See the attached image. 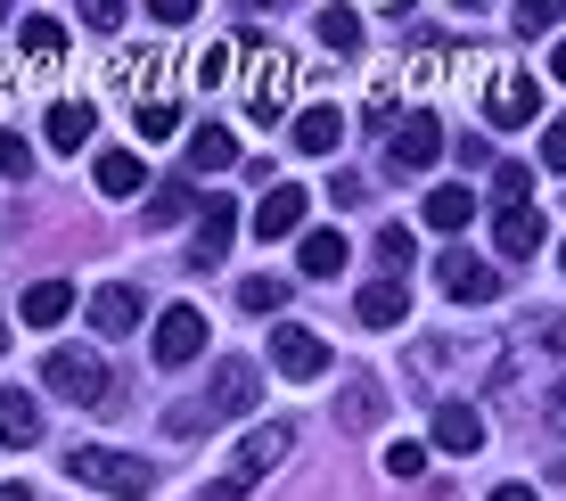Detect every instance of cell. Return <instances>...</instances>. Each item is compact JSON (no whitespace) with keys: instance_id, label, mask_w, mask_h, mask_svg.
<instances>
[{"instance_id":"6da1fadb","label":"cell","mask_w":566,"mask_h":501,"mask_svg":"<svg viewBox=\"0 0 566 501\" xmlns=\"http://www.w3.org/2000/svg\"><path fill=\"white\" fill-rule=\"evenodd\" d=\"M255 362H213V378H206V395H181L165 411V436H206V428H222V419H239V411H255Z\"/></svg>"},{"instance_id":"7a4b0ae2","label":"cell","mask_w":566,"mask_h":501,"mask_svg":"<svg viewBox=\"0 0 566 501\" xmlns=\"http://www.w3.org/2000/svg\"><path fill=\"white\" fill-rule=\"evenodd\" d=\"M287 452H296V428H287V419H271V428H255V436H247L239 452H230V469L213 477V486H206L198 501H247V493H255L263 477H271V469L287 460Z\"/></svg>"},{"instance_id":"3957f363","label":"cell","mask_w":566,"mask_h":501,"mask_svg":"<svg viewBox=\"0 0 566 501\" xmlns=\"http://www.w3.org/2000/svg\"><path fill=\"white\" fill-rule=\"evenodd\" d=\"M66 477H74V486H91V493H115V501H140L156 486L148 460H132V452H115V445H74L66 452Z\"/></svg>"},{"instance_id":"277c9868","label":"cell","mask_w":566,"mask_h":501,"mask_svg":"<svg viewBox=\"0 0 566 501\" xmlns=\"http://www.w3.org/2000/svg\"><path fill=\"white\" fill-rule=\"evenodd\" d=\"M42 387L91 411V403H107V362L91 354V345H50V362H42Z\"/></svg>"},{"instance_id":"5b68a950","label":"cell","mask_w":566,"mask_h":501,"mask_svg":"<svg viewBox=\"0 0 566 501\" xmlns=\"http://www.w3.org/2000/svg\"><path fill=\"white\" fill-rule=\"evenodd\" d=\"M287 107H296V58L255 50V66H247V115H255V124H280Z\"/></svg>"},{"instance_id":"8992f818","label":"cell","mask_w":566,"mask_h":501,"mask_svg":"<svg viewBox=\"0 0 566 501\" xmlns=\"http://www.w3.org/2000/svg\"><path fill=\"white\" fill-rule=\"evenodd\" d=\"M534 107H542V83L525 66H493V83H484V124L493 132H517V124H534Z\"/></svg>"},{"instance_id":"52a82bcc","label":"cell","mask_w":566,"mask_h":501,"mask_svg":"<svg viewBox=\"0 0 566 501\" xmlns=\"http://www.w3.org/2000/svg\"><path fill=\"white\" fill-rule=\"evenodd\" d=\"M443 157V124L427 107H411L402 124H386V173H427Z\"/></svg>"},{"instance_id":"ba28073f","label":"cell","mask_w":566,"mask_h":501,"mask_svg":"<svg viewBox=\"0 0 566 501\" xmlns=\"http://www.w3.org/2000/svg\"><path fill=\"white\" fill-rule=\"evenodd\" d=\"M198 354H206V313L198 304H165V313H156V362H165V370H189Z\"/></svg>"},{"instance_id":"9c48e42d","label":"cell","mask_w":566,"mask_h":501,"mask_svg":"<svg viewBox=\"0 0 566 501\" xmlns=\"http://www.w3.org/2000/svg\"><path fill=\"white\" fill-rule=\"evenodd\" d=\"M436 288L452 304H493L501 296V272L484 255H468V247H452V255H436Z\"/></svg>"},{"instance_id":"30bf717a","label":"cell","mask_w":566,"mask_h":501,"mask_svg":"<svg viewBox=\"0 0 566 501\" xmlns=\"http://www.w3.org/2000/svg\"><path fill=\"white\" fill-rule=\"evenodd\" d=\"M271 370H280V378H321L328 370V337L280 321V330H271Z\"/></svg>"},{"instance_id":"8fae6325","label":"cell","mask_w":566,"mask_h":501,"mask_svg":"<svg viewBox=\"0 0 566 501\" xmlns=\"http://www.w3.org/2000/svg\"><path fill=\"white\" fill-rule=\"evenodd\" d=\"M304 215H312V198L296 181H271L263 189V206H255V239L271 247V239H304Z\"/></svg>"},{"instance_id":"7c38bea8","label":"cell","mask_w":566,"mask_h":501,"mask_svg":"<svg viewBox=\"0 0 566 501\" xmlns=\"http://www.w3.org/2000/svg\"><path fill=\"white\" fill-rule=\"evenodd\" d=\"M230 239H239V206H230V198H206V206H198V230H189V263H198V272H206V263H222Z\"/></svg>"},{"instance_id":"4fadbf2b","label":"cell","mask_w":566,"mask_h":501,"mask_svg":"<svg viewBox=\"0 0 566 501\" xmlns=\"http://www.w3.org/2000/svg\"><path fill=\"white\" fill-rule=\"evenodd\" d=\"M452 370L484 378V370H493V354H468V345H452V337H436V345H419V354H411V378H419V387H443Z\"/></svg>"},{"instance_id":"5bb4252c","label":"cell","mask_w":566,"mask_h":501,"mask_svg":"<svg viewBox=\"0 0 566 501\" xmlns=\"http://www.w3.org/2000/svg\"><path fill=\"white\" fill-rule=\"evenodd\" d=\"M91 330H99V337H132V330H140V288H132V280L91 288Z\"/></svg>"},{"instance_id":"9a60e30c","label":"cell","mask_w":566,"mask_h":501,"mask_svg":"<svg viewBox=\"0 0 566 501\" xmlns=\"http://www.w3.org/2000/svg\"><path fill=\"white\" fill-rule=\"evenodd\" d=\"M436 452H452V460L484 452V411L476 403H436Z\"/></svg>"},{"instance_id":"2e32d148","label":"cell","mask_w":566,"mask_h":501,"mask_svg":"<svg viewBox=\"0 0 566 501\" xmlns=\"http://www.w3.org/2000/svg\"><path fill=\"white\" fill-rule=\"evenodd\" d=\"M542 239H551V230H542V215H534V206H501V215H493V247H501L510 263L542 255Z\"/></svg>"},{"instance_id":"e0dca14e","label":"cell","mask_w":566,"mask_h":501,"mask_svg":"<svg viewBox=\"0 0 566 501\" xmlns=\"http://www.w3.org/2000/svg\"><path fill=\"white\" fill-rule=\"evenodd\" d=\"M50 148H57V157H74V148H91V132H99V107H91V100H50Z\"/></svg>"},{"instance_id":"ac0fdd59","label":"cell","mask_w":566,"mask_h":501,"mask_svg":"<svg viewBox=\"0 0 566 501\" xmlns=\"http://www.w3.org/2000/svg\"><path fill=\"white\" fill-rule=\"evenodd\" d=\"M354 313H361V330H402V321H411V288L402 280H369L354 296Z\"/></svg>"},{"instance_id":"d6986e66","label":"cell","mask_w":566,"mask_h":501,"mask_svg":"<svg viewBox=\"0 0 566 501\" xmlns=\"http://www.w3.org/2000/svg\"><path fill=\"white\" fill-rule=\"evenodd\" d=\"M345 148V107H304L296 115V157H337Z\"/></svg>"},{"instance_id":"ffe728a7","label":"cell","mask_w":566,"mask_h":501,"mask_svg":"<svg viewBox=\"0 0 566 501\" xmlns=\"http://www.w3.org/2000/svg\"><path fill=\"white\" fill-rule=\"evenodd\" d=\"M0 445H9V452L42 445V403H33V395H17V387H0Z\"/></svg>"},{"instance_id":"44dd1931","label":"cell","mask_w":566,"mask_h":501,"mask_svg":"<svg viewBox=\"0 0 566 501\" xmlns=\"http://www.w3.org/2000/svg\"><path fill=\"white\" fill-rule=\"evenodd\" d=\"M296 263H304V280H337L345 263H354V247H345V230H304Z\"/></svg>"},{"instance_id":"7402d4cb","label":"cell","mask_w":566,"mask_h":501,"mask_svg":"<svg viewBox=\"0 0 566 501\" xmlns=\"http://www.w3.org/2000/svg\"><path fill=\"white\" fill-rule=\"evenodd\" d=\"M17 313H25V330H57V321L74 313V288H66V280H33Z\"/></svg>"},{"instance_id":"603a6c76","label":"cell","mask_w":566,"mask_h":501,"mask_svg":"<svg viewBox=\"0 0 566 501\" xmlns=\"http://www.w3.org/2000/svg\"><path fill=\"white\" fill-rule=\"evenodd\" d=\"M17 50H25V66H57V58H66V25H57V17H25V25H17Z\"/></svg>"},{"instance_id":"cb8c5ba5","label":"cell","mask_w":566,"mask_h":501,"mask_svg":"<svg viewBox=\"0 0 566 501\" xmlns=\"http://www.w3.org/2000/svg\"><path fill=\"white\" fill-rule=\"evenodd\" d=\"M239 165V140H230L222 124H198L189 132V173H230Z\"/></svg>"},{"instance_id":"d4e9b609","label":"cell","mask_w":566,"mask_h":501,"mask_svg":"<svg viewBox=\"0 0 566 501\" xmlns=\"http://www.w3.org/2000/svg\"><path fill=\"white\" fill-rule=\"evenodd\" d=\"M91 181H99V198H132V189H140V157H132V148H99Z\"/></svg>"},{"instance_id":"484cf974","label":"cell","mask_w":566,"mask_h":501,"mask_svg":"<svg viewBox=\"0 0 566 501\" xmlns=\"http://www.w3.org/2000/svg\"><path fill=\"white\" fill-rule=\"evenodd\" d=\"M419 215H427V230H468V215H476V198H468L460 181H443V189H427V206H419Z\"/></svg>"},{"instance_id":"4316f807","label":"cell","mask_w":566,"mask_h":501,"mask_svg":"<svg viewBox=\"0 0 566 501\" xmlns=\"http://www.w3.org/2000/svg\"><path fill=\"white\" fill-rule=\"evenodd\" d=\"M312 33H321V42H328V50H337V58H354V50H361V17H354V9H345V0H328V9H321V17H312Z\"/></svg>"},{"instance_id":"83f0119b","label":"cell","mask_w":566,"mask_h":501,"mask_svg":"<svg viewBox=\"0 0 566 501\" xmlns=\"http://www.w3.org/2000/svg\"><path fill=\"white\" fill-rule=\"evenodd\" d=\"M230 66H239V42H206L198 58H189V83H198V91H222Z\"/></svg>"},{"instance_id":"f1b7e54d","label":"cell","mask_w":566,"mask_h":501,"mask_svg":"<svg viewBox=\"0 0 566 501\" xmlns=\"http://www.w3.org/2000/svg\"><path fill=\"white\" fill-rule=\"evenodd\" d=\"M493 198H501V206H525V198H534V165H517V157L493 165Z\"/></svg>"},{"instance_id":"f546056e","label":"cell","mask_w":566,"mask_h":501,"mask_svg":"<svg viewBox=\"0 0 566 501\" xmlns=\"http://www.w3.org/2000/svg\"><path fill=\"white\" fill-rule=\"evenodd\" d=\"M411 255H419V247H411V230H402V222H386V230H378V263L402 280V272H411Z\"/></svg>"},{"instance_id":"4dcf8cb0","label":"cell","mask_w":566,"mask_h":501,"mask_svg":"<svg viewBox=\"0 0 566 501\" xmlns=\"http://www.w3.org/2000/svg\"><path fill=\"white\" fill-rule=\"evenodd\" d=\"M181 215H198V198H189V181H165L148 198V222H181Z\"/></svg>"},{"instance_id":"1f68e13d","label":"cell","mask_w":566,"mask_h":501,"mask_svg":"<svg viewBox=\"0 0 566 501\" xmlns=\"http://www.w3.org/2000/svg\"><path fill=\"white\" fill-rule=\"evenodd\" d=\"M156 66H165V58H156V50H124V58H115V83H124V91H140V83H156Z\"/></svg>"},{"instance_id":"d6a6232c","label":"cell","mask_w":566,"mask_h":501,"mask_svg":"<svg viewBox=\"0 0 566 501\" xmlns=\"http://www.w3.org/2000/svg\"><path fill=\"white\" fill-rule=\"evenodd\" d=\"M566 25V0H517V33H558Z\"/></svg>"},{"instance_id":"836d02e7","label":"cell","mask_w":566,"mask_h":501,"mask_svg":"<svg viewBox=\"0 0 566 501\" xmlns=\"http://www.w3.org/2000/svg\"><path fill=\"white\" fill-rule=\"evenodd\" d=\"M181 132V107L172 100H140V140H172Z\"/></svg>"},{"instance_id":"e575fe53","label":"cell","mask_w":566,"mask_h":501,"mask_svg":"<svg viewBox=\"0 0 566 501\" xmlns=\"http://www.w3.org/2000/svg\"><path fill=\"white\" fill-rule=\"evenodd\" d=\"M345 428H378V387H369V378L345 387Z\"/></svg>"},{"instance_id":"d590c367","label":"cell","mask_w":566,"mask_h":501,"mask_svg":"<svg viewBox=\"0 0 566 501\" xmlns=\"http://www.w3.org/2000/svg\"><path fill=\"white\" fill-rule=\"evenodd\" d=\"M239 304H247V313H280V304H287V280H271V272H263V280H247V288H239Z\"/></svg>"},{"instance_id":"8d00e7d4","label":"cell","mask_w":566,"mask_h":501,"mask_svg":"<svg viewBox=\"0 0 566 501\" xmlns=\"http://www.w3.org/2000/svg\"><path fill=\"white\" fill-rule=\"evenodd\" d=\"M419 469H427V445L395 436V445H386V477H419Z\"/></svg>"},{"instance_id":"74e56055","label":"cell","mask_w":566,"mask_h":501,"mask_svg":"<svg viewBox=\"0 0 566 501\" xmlns=\"http://www.w3.org/2000/svg\"><path fill=\"white\" fill-rule=\"evenodd\" d=\"M0 173H9V181H25V173H33V148L17 140V132H0Z\"/></svg>"},{"instance_id":"f35d334b","label":"cell","mask_w":566,"mask_h":501,"mask_svg":"<svg viewBox=\"0 0 566 501\" xmlns=\"http://www.w3.org/2000/svg\"><path fill=\"white\" fill-rule=\"evenodd\" d=\"M83 25H99V33H115V25H124V0H83Z\"/></svg>"},{"instance_id":"ab89813d","label":"cell","mask_w":566,"mask_h":501,"mask_svg":"<svg viewBox=\"0 0 566 501\" xmlns=\"http://www.w3.org/2000/svg\"><path fill=\"white\" fill-rule=\"evenodd\" d=\"M148 17H156V25H189V17H198V0H148Z\"/></svg>"},{"instance_id":"60d3db41","label":"cell","mask_w":566,"mask_h":501,"mask_svg":"<svg viewBox=\"0 0 566 501\" xmlns=\"http://www.w3.org/2000/svg\"><path fill=\"white\" fill-rule=\"evenodd\" d=\"M542 165H551V173H566V115H558L551 132H542Z\"/></svg>"},{"instance_id":"b9f144b4","label":"cell","mask_w":566,"mask_h":501,"mask_svg":"<svg viewBox=\"0 0 566 501\" xmlns=\"http://www.w3.org/2000/svg\"><path fill=\"white\" fill-rule=\"evenodd\" d=\"M542 428H551V436H566V378L551 387V403H542Z\"/></svg>"},{"instance_id":"7bdbcfd3","label":"cell","mask_w":566,"mask_h":501,"mask_svg":"<svg viewBox=\"0 0 566 501\" xmlns=\"http://www.w3.org/2000/svg\"><path fill=\"white\" fill-rule=\"evenodd\" d=\"M493 501H542V493H534V486H501Z\"/></svg>"},{"instance_id":"ee69618b","label":"cell","mask_w":566,"mask_h":501,"mask_svg":"<svg viewBox=\"0 0 566 501\" xmlns=\"http://www.w3.org/2000/svg\"><path fill=\"white\" fill-rule=\"evenodd\" d=\"M551 74H558V83H566V42H558V50H551Z\"/></svg>"},{"instance_id":"f6af8a7d","label":"cell","mask_w":566,"mask_h":501,"mask_svg":"<svg viewBox=\"0 0 566 501\" xmlns=\"http://www.w3.org/2000/svg\"><path fill=\"white\" fill-rule=\"evenodd\" d=\"M0 501H33V493H25V486H0Z\"/></svg>"},{"instance_id":"bcb514c9","label":"cell","mask_w":566,"mask_h":501,"mask_svg":"<svg viewBox=\"0 0 566 501\" xmlns=\"http://www.w3.org/2000/svg\"><path fill=\"white\" fill-rule=\"evenodd\" d=\"M9 91H17V74H0V107H9Z\"/></svg>"},{"instance_id":"7dc6e473","label":"cell","mask_w":566,"mask_h":501,"mask_svg":"<svg viewBox=\"0 0 566 501\" xmlns=\"http://www.w3.org/2000/svg\"><path fill=\"white\" fill-rule=\"evenodd\" d=\"M460 9H484V0H460Z\"/></svg>"},{"instance_id":"c3c4849f","label":"cell","mask_w":566,"mask_h":501,"mask_svg":"<svg viewBox=\"0 0 566 501\" xmlns=\"http://www.w3.org/2000/svg\"><path fill=\"white\" fill-rule=\"evenodd\" d=\"M0 354H9V330H0Z\"/></svg>"},{"instance_id":"681fc988","label":"cell","mask_w":566,"mask_h":501,"mask_svg":"<svg viewBox=\"0 0 566 501\" xmlns=\"http://www.w3.org/2000/svg\"><path fill=\"white\" fill-rule=\"evenodd\" d=\"M0 17H9V0H0Z\"/></svg>"},{"instance_id":"f907efd6","label":"cell","mask_w":566,"mask_h":501,"mask_svg":"<svg viewBox=\"0 0 566 501\" xmlns=\"http://www.w3.org/2000/svg\"><path fill=\"white\" fill-rule=\"evenodd\" d=\"M558 263H566V247H558Z\"/></svg>"}]
</instances>
